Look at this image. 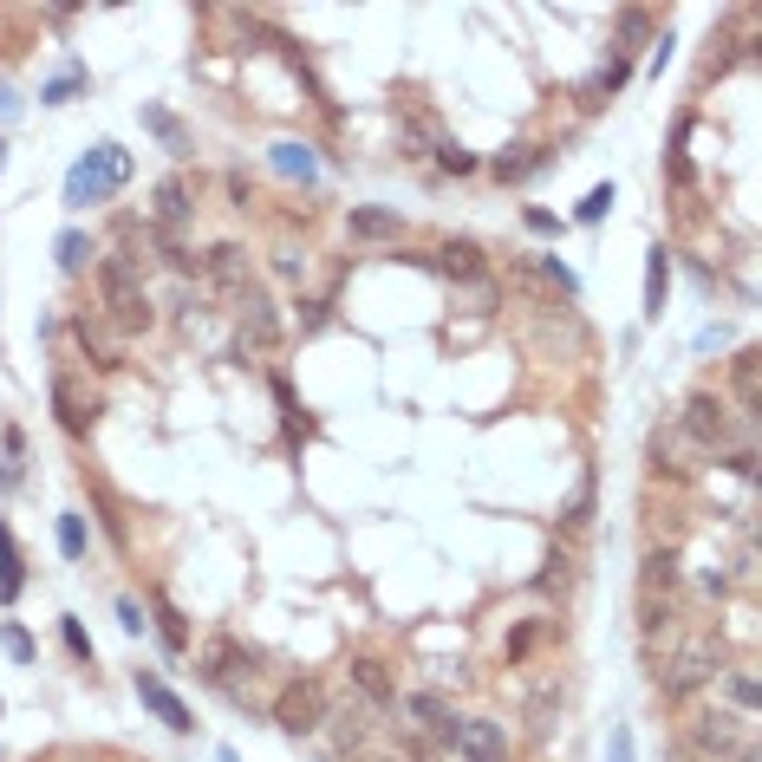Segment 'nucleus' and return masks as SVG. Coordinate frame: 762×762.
Here are the masks:
<instances>
[{"instance_id": "f257e3e1", "label": "nucleus", "mask_w": 762, "mask_h": 762, "mask_svg": "<svg viewBox=\"0 0 762 762\" xmlns=\"http://www.w3.org/2000/svg\"><path fill=\"white\" fill-rule=\"evenodd\" d=\"M717 665H724V639H717V633H691L672 659H652V685H659L665 704H678V698H691L698 685H711Z\"/></svg>"}, {"instance_id": "f03ea898", "label": "nucleus", "mask_w": 762, "mask_h": 762, "mask_svg": "<svg viewBox=\"0 0 762 762\" xmlns=\"http://www.w3.org/2000/svg\"><path fill=\"white\" fill-rule=\"evenodd\" d=\"M98 293H104V313L117 333H143L157 313H150V293H143V261L130 254H104L98 261Z\"/></svg>"}, {"instance_id": "7ed1b4c3", "label": "nucleus", "mask_w": 762, "mask_h": 762, "mask_svg": "<svg viewBox=\"0 0 762 762\" xmlns=\"http://www.w3.org/2000/svg\"><path fill=\"white\" fill-rule=\"evenodd\" d=\"M130 183V150L124 143H98L72 163L65 176V209H91V202H111L117 189Z\"/></svg>"}, {"instance_id": "20e7f679", "label": "nucleus", "mask_w": 762, "mask_h": 762, "mask_svg": "<svg viewBox=\"0 0 762 762\" xmlns=\"http://www.w3.org/2000/svg\"><path fill=\"white\" fill-rule=\"evenodd\" d=\"M678 430L711 457V450H730V444H744L750 437V417H730V404L724 398H711V391H691L685 398V411H678Z\"/></svg>"}, {"instance_id": "39448f33", "label": "nucleus", "mask_w": 762, "mask_h": 762, "mask_svg": "<svg viewBox=\"0 0 762 762\" xmlns=\"http://www.w3.org/2000/svg\"><path fill=\"white\" fill-rule=\"evenodd\" d=\"M737 750H750V717H737V711H698L685 724V757L724 762V757H737Z\"/></svg>"}, {"instance_id": "423d86ee", "label": "nucleus", "mask_w": 762, "mask_h": 762, "mask_svg": "<svg viewBox=\"0 0 762 762\" xmlns=\"http://www.w3.org/2000/svg\"><path fill=\"white\" fill-rule=\"evenodd\" d=\"M52 411H59V430H65V437H91L104 398H98L78 372H52Z\"/></svg>"}, {"instance_id": "0eeeda50", "label": "nucleus", "mask_w": 762, "mask_h": 762, "mask_svg": "<svg viewBox=\"0 0 762 762\" xmlns=\"http://www.w3.org/2000/svg\"><path fill=\"white\" fill-rule=\"evenodd\" d=\"M274 724H280L287 737H313V730L326 724V685H320V678H293V685L274 698Z\"/></svg>"}, {"instance_id": "6e6552de", "label": "nucleus", "mask_w": 762, "mask_h": 762, "mask_svg": "<svg viewBox=\"0 0 762 762\" xmlns=\"http://www.w3.org/2000/svg\"><path fill=\"white\" fill-rule=\"evenodd\" d=\"M235 307H241V352H267V346L280 339V313H274V300L248 280V287L235 293Z\"/></svg>"}, {"instance_id": "1a4fd4ad", "label": "nucleus", "mask_w": 762, "mask_h": 762, "mask_svg": "<svg viewBox=\"0 0 762 762\" xmlns=\"http://www.w3.org/2000/svg\"><path fill=\"white\" fill-rule=\"evenodd\" d=\"M450 744H457V757L463 762H509V730L489 724V717H457Z\"/></svg>"}, {"instance_id": "9d476101", "label": "nucleus", "mask_w": 762, "mask_h": 762, "mask_svg": "<svg viewBox=\"0 0 762 762\" xmlns=\"http://www.w3.org/2000/svg\"><path fill=\"white\" fill-rule=\"evenodd\" d=\"M137 698H143V711H157V724H170L176 737H189L196 730V717H189V704L157 678V672H137Z\"/></svg>"}, {"instance_id": "9b49d317", "label": "nucleus", "mask_w": 762, "mask_h": 762, "mask_svg": "<svg viewBox=\"0 0 762 762\" xmlns=\"http://www.w3.org/2000/svg\"><path fill=\"white\" fill-rule=\"evenodd\" d=\"M202 274H209L215 287H228V293H241V287H248V254H241L235 241H222V248H209V261H202Z\"/></svg>"}, {"instance_id": "f8f14e48", "label": "nucleus", "mask_w": 762, "mask_h": 762, "mask_svg": "<svg viewBox=\"0 0 762 762\" xmlns=\"http://www.w3.org/2000/svg\"><path fill=\"white\" fill-rule=\"evenodd\" d=\"M346 228L359 241H404V215H391V209H352Z\"/></svg>"}, {"instance_id": "ddd939ff", "label": "nucleus", "mask_w": 762, "mask_h": 762, "mask_svg": "<svg viewBox=\"0 0 762 762\" xmlns=\"http://www.w3.org/2000/svg\"><path fill=\"white\" fill-rule=\"evenodd\" d=\"M665 293H672V254L652 248V254H646V320L665 313Z\"/></svg>"}, {"instance_id": "4468645a", "label": "nucleus", "mask_w": 762, "mask_h": 762, "mask_svg": "<svg viewBox=\"0 0 762 762\" xmlns=\"http://www.w3.org/2000/svg\"><path fill=\"white\" fill-rule=\"evenodd\" d=\"M235 665H254V652H241L235 639H215V646L202 652V672H209L215 685H228V678H235Z\"/></svg>"}, {"instance_id": "2eb2a0df", "label": "nucleus", "mask_w": 762, "mask_h": 762, "mask_svg": "<svg viewBox=\"0 0 762 762\" xmlns=\"http://www.w3.org/2000/svg\"><path fill=\"white\" fill-rule=\"evenodd\" d=\"M326 724H333V744H339V750H359V744H365V737H372V717H365V711H359V704H346V711H339V717H333V711H326Z\"/></svg>"}, {"instance_id": "dca6fc26", "label": "nucleus", "mask_w": 762, "mask_h": 762, "mask_svg": "<svg viewBox=\"0 0 762 762\" xmlns=\"http://www.w3.org/2000/svg\"><path fill=\"white\" fill-rule=\"evenodd\" d=\"M444 274L483 280V248H476V241H444Z\"/></svg>"}, {"instance_id": "f3484780", "label": "nucleus", "mask_w": 762, "mask_h": 762, "mask_svg": "<svg viewBox=\"0 0 762 762\" xmlns=\"http://www.w3.org/2000/svg\"><path fill=\"white\" fill-rule=\"evenodd\" d=\"M404 711H411V717H424V724H430V730H444V737L457 730V711H450L437 691H417V698H404Z\"/></svg>"}, {"instance_id": "a211bd4d", "label": "nucleus", "mask_w": 762, "mask_h": 762, "mask_svg": "<svg viewBox=\"0 0 762 762\" xmlns=\"http://www.w3.org/2000/svg\"><path fill=\"white\" fill-rule=\"evenodd\" d=\"M730 385H737V411L750 417V411H757V352H737V365H730Z\"/></svg>"}, {"instance_id": "6ab92c4d", "label": "nucleus", "mask_w": 762, "mask_h": 762, "mask_svg": "<svg viewBox=\"0 0 762 762\" xmlns=\"http://www.w3.org/2000/svg\"><path fill=\"white\" fill-rule=\"evenodd\" d=\"M352 678H359V691H365L372 704H391V678H385L378 659H352Z\"/></svg>"}, {"instance_id": "aec40b11", "label": "nucleus", "mask_w": 762, "mask_h": 762, "mask_svg": "<svg viewBox=\"0 0 762 762\" xmlns=\"http://www.w3.org/2000/svg\"><path fill=\"white\" fill-rule=\"evenodd\" d=\"M85 548H91V541H85V515L65 509V515H59V554H65V561H85Z\"/></svg>"}, {"instance_id": "412c9836", "label": "nucleus", "mask_w": 762, "mask_h": 762, "mask_svg": "<svg viewBox=\"0 0 762 762\" xmlns=\"http://www.w3.org/2000/svg\"><path fill=\"white\" fill-rule=\"evenodd\" d=\"M0 652H7L13 665H33V659H39V646H33V633H26V626H13V620L0 626Z\"/></svg>"}, {"instance_id": "4be33fe9", "label": "nucleus", "mask_w": 762, "mask_h": 762, "mask_svg": "<svg viewBox=\"0 0 762 762\" xmlns=\"http://www.w3.org/2000/svg\"><path fill=\"white\" fill-rule=\"evenodd\" d=\"M13 594H20V548H13V535L0 522V600H13Z\"/></svg>"}, {"instance_id": "5701e85b", "label": "nucleus", "mask_w": 762, "mask_h": 762, "mask_svg": "<svg viewBox=\"0 0 762 762\" xmlns=\"http://www.w3.org/2000/svg\"><path fill=\"white\" fill-rule=\"evenodd\" d=\"M143 124H150V130H157V137H163V143H170V150H176V157H183V150H189V130H183V124H176V117H170V111H157V104H150V111H143Z\"/></svg>"}, {"instance_id": "b1692460", "label": "nucleus", "mask_w": 762, "mask_h": 762, "mask_svg": "<svg viewBox=\"0 0 762 762\" xmlns=\"http://www.w3.org/2000/svg\"><path fill=\"white\" fill-rule=\"evenodd\" d=\"M274 170H287V176H313L320 163H313L307 143H274Z\"/></svg>"}, {"instance_id": "393cba45", "label": "nucleus", "mask_w": 762, "mask_h": 762, "mask_svg": "<svg viewBox=\"0 0 762 762\" xmlns=\"http://www.w3.org/2000/svg\"><path fill=\"white\" fill-rule=\"evenodd\" d=\"M535 163H541V157H535L528 143H515V150H502V157H496V176H502V183H522Z\"/></svg>"}, {"instance_id": "a878e982", "label": "nucleus", "mask_w": 762, "mask_h": 762, "mask_svg": "<svg viewBox=\"0 0 762 762\" xmlns=\"http://www.w3.org/2000/svg\"><path fill=\"white\" fill-rule=\"evenodd\" d=\"M189 215V189L183 183H163L157 189V222H183Z\"/></svg>"}, {"instance_id": "bb28decb", "label": "nucleus", "mask_w": 762, "mask_h": 762, "mask_svg": "<svg viewBox=\"0 0 762 762\" xmlns=\"http://www.w3.org/2000/svg\"><path fill=\"white\" fill-rule=\"evenodd\" d=\"M85 254H91V241H85L78 228H65V235H59V267H65V274H78V267H85Z\"/></svg>"}, {"instance_id": "cd10ccee", "label": "nucleus", "mask_w": 762, "mask_h": 762, "mask_svg": "<svg viewBox=\"0 0 762 762\" xmlns=\"http://www.w3.org/2000/svg\"><path fill=\"white\" fill-rule=\"evenodd\" d=\"M157 626H163V646H170V652H189V626H183L176 607H157Z\"/></svg>"}, {"instance_id": "c85d7f7f", "label": "nucleus", "mask_w": 762, "mask_h": 762, "mask_svg": "<svg viewBox=\"0 0 762 762\" xmlns=\"http://www.w3.org/2000/svg\"><path fill=\"white\" fill-rule=\"evenodd\" d=\"M78 85H85V72H78V65H65V72H59V78H52L39 98H46V104H72V91H78Z\"/></svg>"}, {"instance_id": "c756f323", "label": "nucleus", "mask_w": 762, "mask_h": 762, "mask_svg": "<svg viewBox=\"0 0 762 762\" xmlns=\"http://www.w3.org/2000/svg\"><path fill=\"white\" fill-rule=\"evenodd\" d=\"M613 202H620V196H613V183H600V189H587V202H580L574 215H580V222H600V215H607Z\"/></svg>"}, {"instance_id": "7c9ffc66", "label": "nucleus", "mask_w": 762, "mask_h": 762, "mask_svg": "<svg viewBox=\"0 0 762 762\" xmlns=\"http://www.w3.org/2000/svg\"><path fill=\"white\" fill-rule=\"evenodd\" d=\"M594 515V476H580V496H574V509H567V528H580Z\"/></svg>"}, {"instance_id": "2f4dec72", "label": "nucleus", "mask_w": 762, "mask_h": 762, "mask_svg": "<svg viewBox=\"0 0 762 762\" xmlns=\"http://www.w3.org/2000/svg\"><path fill=\"white\" fill-rule=\"evenodd\" d=\"M607 762H633V730H626V724H613V737H607Z\"/></svg>"}, {"instance_id": "473e14b6", "label": "nucleus", "mask_w": 762, "mask_h": 762, "mask_svg": "<svg viewBox=\"0 0 762 762\" xmlns=\"http://www.w3.org/2000/svg\"><path fill=\"white\" fill-rule=\"evenodd\" d=\"M437 163H444V170H457V176H470V170H476V157H470V150H457V143H444V150H437Z\"/></svg>"}, {"instance_id": "72a5a7b5", "label": "nucleus", "mask_w": 762, "mask_h": 762, "mask_svg": "<svg viewBox=\"0 0 762 762\" xmlns=\"http://www.w3.org/2000/svg\"><path fill=\"white\" fill-rule=\"evenodd\" d=\"M59 633H65V652H72V659H91V639H85V626H78V620H65Z\"/></svg>"}, {"instance_id": "f704fd0d", "label": "nucleus", "mask_w": 762, "mask_h": 762, "mask_svg": "<svg viewBox=\"0 0 762 762\" xmlns=\"http://www.w3.org/2000/svg\"><path fill=\"white\" fill-rule=\"evenodd\" d=\"M730 698H737V711H757V678H750V672L730 678Z\"/></svg>"}, {"instance_id": "c9c22d12", "label": "nucleus", "mask_w": 762, "mask_h": 762, "mask_svg": "<svg viewBox=\"0 0 762 762\" xmlns=\"http://www.w3.org/2000/svg\"><path fill=\"white\" fill-rule=\"evenodd\" d=\"M646 26H652V20H646L639 7H626V13H620V33H626V39H646Z\"/></svg>"}, {"instance_id": "e433bc0d", "label": "nucleus", "mask_w": 762, "mask_h": 762, "mask_svg": "<svg viewBox=\"0 0 762 762\" xmlns=\"http://www.w3.org/2000/svg\"><path fill=\"white\" fill-rule=\"evenodd\" d=\"M541 274H548V280H554V287H561V293H574V267H561V261H554V254H548V261H541Z\"/></svg>"}, {"instance_id": "4c0bfd02", "label": "nucleus", "mask_w": 762, "mask_h": 762, "mask_svg": "<svg viewBox=\"0 0 762 762\" xmlns=\"http://www.w3.org/2000/svg\"><path fill=\"white\" fill-rule=\"evenodd\" d=\"M300 307H307V313H300V326H307V333H313V326H326V300H300Z\"/></svg>"}, {"instance_id": "58836bf2", "label": "nucleus", "mask_w": 762, "mask_h": 762, "mask_svg": "<svg viewBox=\"0 0 762 762\" xmlns=\"http://www.w3.org/2000/svg\"><path fill=\"white\" fill-rule=\"evenodd\" d=\"M13 111H20V98H13V91L0 85V117H13Z\"/></svg>"}, {"instance_id": "ea45409f", "label": "nucleus", "mask_w": 762, "mask_h": 762, "mask_svg": "<svg viewBox=\"0 0 762 762\" xmlns=\"http://www.w3.org/2000/svg\"><path fill=\"white\" fill-rule=\"evenodd\" d=\"M724 762H757V750H737V757H724Z\"/></svg>"}, {"instance_id": "a19ab883", "label": "nucleus", "mask_w": 762, "mask_h": 762, "mask_svg": "<svg viewBox=\"0 0 762 762\" xmlns=\"http://www.w3.org/2000/svg\"><path fill=\"white\" fill-rule=\"evenodd\" d=\"M0 170H7V143H0Z\"/></svg>"}]
</instances>
